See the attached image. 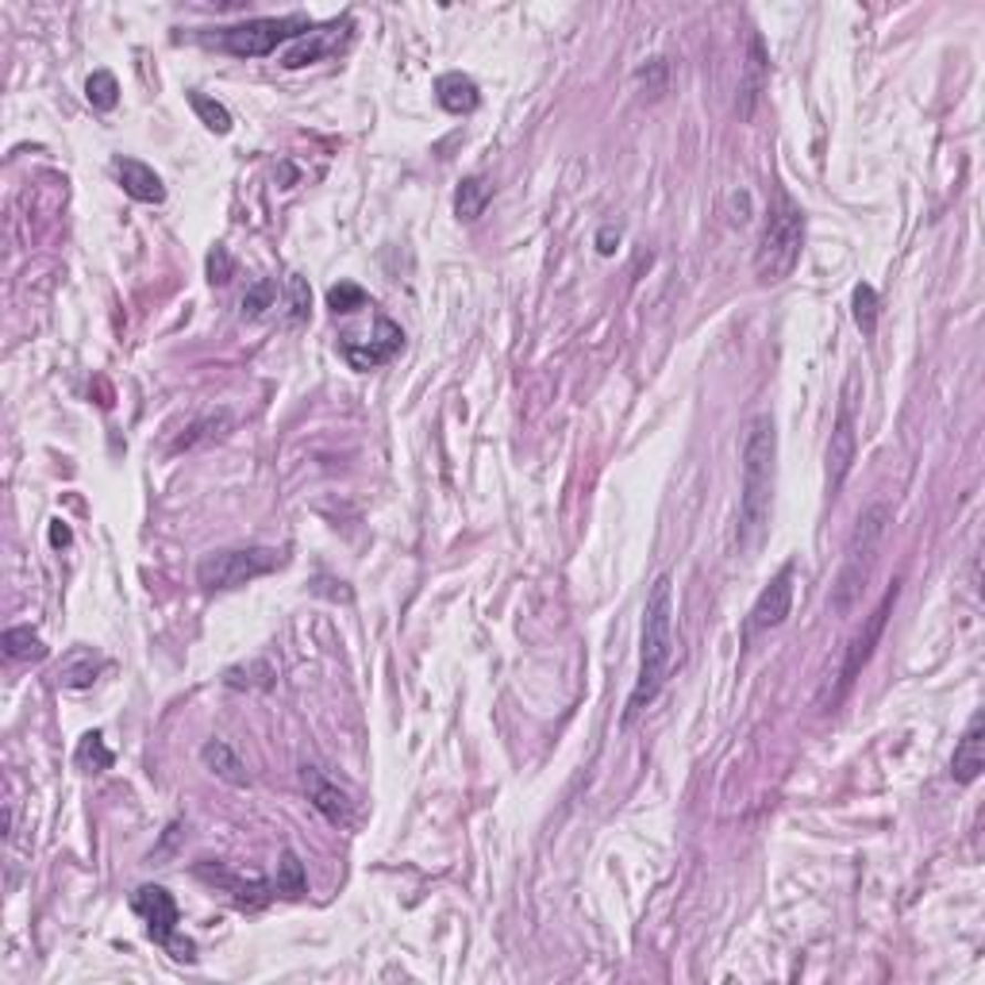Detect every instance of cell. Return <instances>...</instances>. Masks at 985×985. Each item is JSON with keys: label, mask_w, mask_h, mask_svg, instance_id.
Instances as JSON below:
<instances>
[{"label": "cell", "mask_w": 985, "mask_h": 985, "mask_svg": "<svg viewBox=\"0 0 985 985\" xmlns=\"http://www.w3.org/2000/svg\"><path fill=\"white\" fill-rule=\"evenodd\" d=\"M670 662H674V578L659 574L643 604V635H640V674H635L632 697L624 708V728L659 697L666 685Z\"/></svg>", "instance_id": "obj_1"}, {"label": "cell", "mask_w": 985, "mask_h": 985, "mask_svg": "<svg viewBox=\"0 0 985 985\" xmlns=\"http://www.w3.org/2000/svg\"><path fill=\"white\" fill-rule=\"evenodd\" d=\"M774 463H778V432H774V416L758 412L747 424V439H743V489H739V551H755L766 536V520H770L774 500Z\"/></svg>", "instance_id": "obj_2"}, {"label": "cell", "mask_w": 985, "mask_h": 985, "mask_svg": "<svg viewBox=\"0 0 985 985\" xmlns=\"http://www.w3.org/2000/svg\"><path fill=\"white\" fill-rule=\"evenodd\" d=\"M890 523H893V512H890V505H882V500H878V505H867L859 512L851 539H847L843 567H839V578H836V585H831V612H836V616H847V612L859 604L862 585H867L870 570H874L878 547H882Z\"/></svg>", "instance_id": "obj_3"}, {"label": "cell", "mask_w": 985, "mask_h": 985, "mask_svg": "<svg viewBox=\"0 0 985 985\" xmlns=\"http://www.w3.org/2000/svg\"><path fill=\"white\" fill-rule=\"evenodd\" d=\"M805 247V212L794 197L778 193L770 216H766V228L758 236L755 247V278L763 286H778L789 273L797 270V258H801Z\"/></svg>", "instance_id": "obj_4"}, {"label": "cell", "mask_w": 985, "mask_h": 985, "mask_svg": "<svg viewBox=\"0 0 985 985\" xmlns=\"http://www.w3.org/2000/svg\"><path fill=\"white\" fill-rule=\"evenodd\" d=\"M312 31L309 15H262V20H247L236 28H224L220 35H205L220 51L236 54V59H266L281 43H297Z\"/></svg>", "instance_id": "obj_5"}, {"label": "cell", "mask_w": 985, "mask_h": 985, "mask_svg": "<svg viewBox=\"0 0 985 985\" xmlns=\"http://www.w3.org/2000/svg\"><path fill=\"white\" fill-rule=\"evenodd\" d=\"M281 567V551L273 547H236V551H212L197 562L200 589H239L255 578H266Z\"/></svg>", "instance_id": "obj_6"}, {"label": "cell", "mask_w": 985, "mask_h": 985, "mask_svg": "<svg viewBox=\"0 0 985 985\" xmlns=\"http://www.w3.org/2000/svg\"><path fill=\"white\" fill-rule=\"evenodd\" d=\"M132 909L143 916V924H147V935L158 943V947H169L177 951L174 958H185V963H193V943H177V901L169 898V893L163 890V885H139V890L132 893Z\"/></svg>", "instance_id": "obj_7"}, {"label": "cell", "mask_w": 985, "mask_h": 985, "mask_svg": "<svg viewBox=\"0 0 985 985\" xmlns=\"http://www.w3.org/2000/svg\"><path fill=\"white\" fill-rule=\"evenodd\" d=\"M898 593H901V585L898 581H893L890 589H885V597H882V604H878L874 612H870V620H867V628H862L859 635H854L851 640V647H847V659H843V666H839V693H836V701L843 697L847 693V685L854 682V677H859V670L867 666L870 662V655H874V647H878V640H882V632H885V624H890V612H893V604H898Z\"/></svg>", "instance_id": "obj_8"}, {"label": "cell", "mask_w": 985, "mask_h": 985, "mask_svg": "<svg viewBox=\"0 0 985 985\" xmlns=\"http://www.w3.org/2000/svg\"><path fill=\"white\" fill-rule=\"evenodd\" d=\"M854 382H847L843 405H839L836 427H831V443H828V497H839L847 474L854 466V455H859V439H854V401H851Z\"/></svg>", "instance_id": "obj_9"}, {"label": "cell", "mask_w": 985, "mask_h": 985, "mask_svg": "<svg viewBox=\"0 0 985 985\" xmlns=\"http://www.w3.org/2000/svg\"><path fill=\"white\" fill-rule=\"evenodd\" d=\"M794 562H786V567L778 570V574L770 578V585L763 589V593L755 597V604H750V616H747V635H758V632H774V628L786 624L789 609H794Z\"/></svg>", "instance_id": "obj_10"}, {"label": "cell", "mask_w": 985, "mask_h": 985, "mask_svg": "<svg viewBox=\"0 0 985 985\" xmlns=\"http://www.w3.org/2000/svg\"><path fill=\"white\" fill-rule=\"evenodd\" d=\"M401 346H405V331L393 324L390 317H377V328H374V335H370V339H354V335L343 339V359L351 362L354 370H362V374H366V370L385 366V362H390Z\"/></svg>", "instance_id": "obj_11"}, {"label": "cell", "mask_w": 985, "mask_h": 985, "mask_svg": "<svg viewBox=\"0 0 985 985\" xmlns=\"http://www.w3.org/2000/svg\"><path fill=\"white\" fill-rule=\"evenodd\" d=\"M301 786H304V794H309L312 809H317L328 823L346 828V823L354 820V805H351V797H346V789H339L320 766H301Z\"/></svg>", "instance_id": "obj_12"}, {"label": "cell", "mask_w": 985, "mask_h": 985, "mask_svg": "<svg viewBox=\"0 0 985 985\" xmlns=\"http://www.w3.org/2000/svg\"><path fill=\"white\" fill-rule=\"evenodd\" d=\"M982 770H985V720L982 713H974L963 739L955 743V755H951V778H955L958 786H974V781L982 778Z\"/></svg>", "instance_id": "obj_13"}, {"label": "cell", "mask_w": 985, "mask_h": 985, "mask_svg": "<svg viewBox=\"0 0 985 985\" xmlns=\"http://www.w3.org/2000/svg\"><path fill=\"white\" fill-rule=\"evenodd\" d=\"M116 174H120L124 193L132 200H139V205H163L166 200L163 177H158L147 163H139V158H116Z\"/></svg>", "instance_id": "obj_14"}, {"label": "cell", "mask_w": 985, "mask_h": 985, "mask_svg": "<svg viewBox=\"0 0 985 985\" xmlns=\"http://www.w3.org/2000/svg\"><path fill=\"white\" fill-rule=\"evenodd\" d=\"M346 28H351V23L343 20V23H328V28H320V31H309V35H304V39H297L293 51H286L281 66H286V70H297V66H309V62H320V59H324V54H331L339 43H343Z\"/></svg>", "instance_id": "obj_15"}, {"label": "cell", "mask_w": 985, "mask_h": 985, "mask_svg": "<svg viewBox=\"0 0 985 985\" xmlns=\"http://www.w3.org/2000/svg\"><path fill=\"white\" fill-rule=\"evenodd\" d=\"M435 101H439V108L450 112V116H470V112L481 104V93H478V82H474V77L443 74L439 82H435Z\"/></svg>", "instance_id": "obj_16"}, {"label": "cell", "mask_w": 985, "mask_h": 985, "mask_svg": "<svg viewBox=\"0 0 985 985\" xmlns=\"http://www.w3.org/2000/svg\"><path fill=\"white\" fill-rule=\"evenodd\" d=\"M200 758H205V766L216 774L220 781H228V786H250V774H247V763L239 758V750L231 747V743L224 739H208L205 747H200Z\"/></svg>", "instance_id": "obj_17"}, {"label": "cell", "mask_w": 985, "mask_h": 985, "mask_svg": "<svg viewBox=\"0 0 985 985\" xmlns=\"http://www.w3.org/2000/svg\"><path fill=\"white\" fill-rule=\"evenodd\" d=\"M766 77H770V62H766V43L763 35L750 39V62H747V74H743V85H739V116L750 120V112H755L758 96H763L766 89Z\"/></svg>", "instance_id": "obj_18"}, {"label": "cell", "mask_w": 985, "mask_h": 985, "mask_svg": "<svg viewBox=\"0 0 985 985\" xmlns=\"http://www.w3.org/2000/svg\"><path fill=\"white\" fill-rule=\"evenodd\" d=\"M197 874L208 878L212 885H220V890H228L231 898L243 904V909H258V904H266V898H270V885H266V882H247V878L231 874V870H224V867L212 870L205 862V867H197Z\"/></svg>", "instance_id": "obj_19"}, {"label": "cell", "mask_w": 985, "mask_h": 985, "mask_svg": "<svg viewBox=\"0 0 985 985\" xmlns=\"http://www.w3.org/2000/svg\"><path fill=\"white\" fill-rule=\"evenodd\" d=\"M489 200H492V185L486 182V177H481V174L463 177V182H458V189H455V212H458V220L474 224L481 212H486Z\"/></svg>", "instance_id": "obj_20"}, {"label": "cell", "mask_w": 985, "mask_h": 985, "mask_svg": "<svg viewBox=\"0 0 985 985\" xmlns=\"http://www.w3.org/2000/svg\"><path fill=\"white\" fill-rule=\"evenodd\" d=\"M96 670H101V662L89 655V651H70L66 662L59 666V682L66 685V690H89V685L96 682Z\"/></svg>", "instance_id": "obj_21"}, {"label": "cell", "mask_w": 985, "mask_h": 985, "mask_svg": "<svg viewBox=\"0 0 985 985\" xmlns=\"http://www.w3.org/2000/svg\"><path fill=\"white\" fill-rule=\"evenodd\" d=\"M273 666L266 659H255L247 662V666H231L228 674H224V685L228 690H270L273 685Z\"/></svg>", "instance_id": "obj_22"}, {"label": "cell", "mask_w": 985, "mask_h": 985, "mask_svg": "<svg viewBox=\"0 0 985 985\" xmlns=\"http://www.w3.org/2000/svg\"><path fill=\"white\" fill-rule=\"evenodd\" d=\"M74 763L89 774H101V770H108V766L116 763V755L108 750V743H104L101 732H85L82 743H77V750H74Z\"/></svg>", "instance_id": "obj_23"}, {"label": "cell", "mask_w": 985, "mask_h": 985, "mask_svg": "<svg viewBox=\"0 0 985 985\" xmlns=\"http://www.w3.org/2000/svg\"><path fill=\"white\" fill-rule=\"evenodd\" d=\"M189 104H193V112H197L200 124H205L208 132H216V135L231 132V112L224 108L220 101H212V96H205V93H189Z\"/></svg>", "instance_id": "obj_24"}, {"label": "cell", "mask_w": 985, "mask_h": 985, "mask_svg": "<svg viewBox=\"0 0 985 985\" xmlns=\"http://www.w3.org/2000/svg\"><path fill=\"white\" fill-rule=\"evenodd\" d=\"M4 655L15 659V662H20V659H43L46 647H43V640L31 632V628H8V632H4Z\"/></svg>", "instance_id": "obj_25"}, {"label": "cell", "mask_w": 985, "mask_h": 985, "mask_svg": "<svg viewBox=\"0 0 985 985\" xmlns=\"http://www.w3.org/2000/svg\"><path fill=\"white\" fill-rule=\"evenodd\" d=\"M85 96H89V104H93V108L112 112V108H116V104H120V85H116V77H112L108 70H96V74H89Z\"/></svg>", "instance_id": "obj_26"}, {"label": "cell", "mask_w": 985, "mask_h": 985, "mask_svg": "<svg viewBox=\"0 0 985 985\" xmlns=\"http://www.w3.org/2000/svg\"><path fill=\"white\" fill-rule=\"evenodd\" d=\"M304 890H309L304 862L297 859L293 851H286V854H281V862H278V893H286V898H301Z\"/></svg>", "instance_id": "obj_27"}, {"label": "cell", "mask_w": 985, "mask_h": 985, "mask_svg": "<svg viewBox=\"0 0 985 985\" xmlns=\"http://www.w3.org/2000/svg\"><path fill=\"white\" fill-rule=\"evenodd\" d=\"M851 309H854V324L862 328V335H874V328H878V293H874V286H867V281H862V286H854Z\"/></svg>", "instance_id": "obj_28"}, {"label": "cell", "mask_w": 985, "mask_h": 985, "mask_svg": "<svg viewBox=\"0 0 985 985\" xmlns=\"http://www.w3.org/2000/svg\"><path fill=\"white\" fill-rule=\"evenodd\" d=\"M273 297H278V281H270V278L255 281V286L247 289V297H243V317L258 320L266 309H273Z\"/></svg>", "instance_id": "obj_29"}, {"label": "cell", "mask_w": 985, "mask_h": 985, "mask_svg": "<svg viewBox=\"0 0 985 985\" xmlns=\"http://www.w3.org/2000/svg\"><path fill=\"white\" fill-rule=\"evenodd\" d=\"M366 304V289L354 286V281H339V286L328 289V309L331 312H354Z\"/></svg>", "instance_id": "obj_30"}, {"label": "cell", "mask_w": 985, "mask_h": 985, "mask_svg": "<svg viewBox=\"0 0 985 985\" xmlns=\"http://www.w3.org/2000/svg\"><path fill=\"white\" fill-rule=\"evenodd\" d=\"M286 289H289V320H293V324L309 320V309H312L309 281H304L301 273H289V278H286Z\"/></svg>", "instance_id": "obj_31"}, {"label": "cell", "mask_w": 985, "mask_h": 985, "mask_svg": "<svg viewBox=\"0 0 985 985\" xmlns=\"http://www.w3.org/2000/svg\"><path fill=\"white\" fill-rule=\"evenodd\" d=\"M208 273H212V281H228L231 262H228V250H224V247L212 250V258H208Z\"/></svg>", "instance_id": "obj_32"}, {"label": "cell", "mask_w": 985, "mask_h": 985, "mask_svg": "<svg viewBox=\"0 0 985 985\" xmlns=\"http://www.w3.org/2000/svg\"><path fill=\"white\" fill-rule=\"evenodd\" d=\"M70 539H74V536H70V528H66V523H62V520H54V523H51V543H54V547H66Z\"/></svg>", "instance_id": "obj_33"}, {"label": "cell", "mask_w": 985, "mask_h": 985, "mask_svg": "<svg viewBox=\"0 0 985 985\" xmlns=\"http://www.w3.org/2000/svg\"><path fill=\"white\" fill-rule=\"evenodd\" d=\"M616 239H620L616 231H612V228H604L601 236H597V250H601V255H612V250H616V247H612V243H616Z\"/></svg>", "instance_id": "obj_34"}]
</instances>
